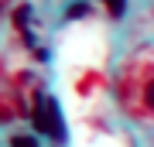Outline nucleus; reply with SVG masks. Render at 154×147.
<instances>
[{
  "instance_id": "nucleus-1",
  "label": "nucleus",
  "mask_w": 154,
  "mask_h": 147,
  "mask_svg": "<svg viewBox=\"0 0 154 147\" xmlns=\"http://www.w3.org/2000/svg\"><path fill=\"white\" fill-rule=\"evenodd\" d=\"M120 99L134 116L154 120V58H140L127 65L120 79Z\"/></svg>"
},
{
  "instance_id": "nucleus-3",
  "label": "nucleus",
  "mask_w": 154,
  "mask_h": 147,
  "mask_svg": "<svg viewBox=\"0 0 154 147\" xmlns=\"http://www.w3.org/2000/svg\"><path fill=\"white\" fill-rule=\"evenodd\" d=\"M14 147H34V144L28 140V137H14Z\"/></svg>"
},
{
  "instance_id": "nucleus-2",
  "label": "nucleus",
  "mask_w": 154,
  "mask_h": 147,
  "mask_svg": "<svg viewBox=\"0 0 154 147\" xmlns=\"http://www.w3.org/2000/svg\"><path fill=\"white\" fill-rule=\"evenodd\" d=\"M34 127H38V130H45V133H51V137H62L58 109H55V103H51L48 96H41L38 106H34Z\"/></svg>"
}]
</instances>
